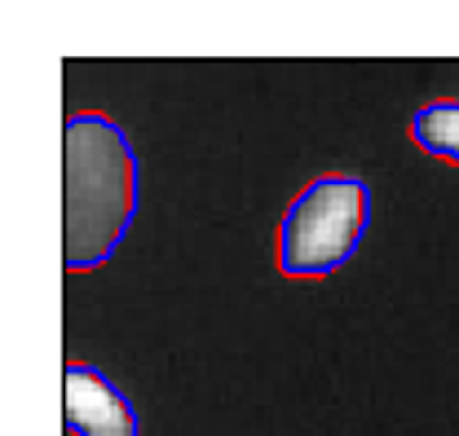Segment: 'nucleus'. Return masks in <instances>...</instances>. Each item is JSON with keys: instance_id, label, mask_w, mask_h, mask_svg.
<instances>
[{"instance_id": "nucleus-2", "label": "nucleus", "mask_w": 459, "mask_h": 436, "mask_svg": "<svg viewBox=\"0 0 459 436\" xmlns=\"http://www.w3.org/2000/svg\"><path fill=\"white\" fill-rule=\"evenodd\" d=\"M371 225V185L358 172H323L291 194L274 234V261L291 282H323L344 269Z\"/></svg>"}, {"instance_id": "nucleus-4", "label": "nucleus", "mask_w": 459, "mask_h": 436, "mask_svg": "<svg viewBox=\"0 0 459 436\" xmlns=\"http://www.w3.org/2000/svg\"><path fill=\"white\" fill-rule=\"evenodd\" d=\"M411 141L433 155V159H446L459 164V98L451 102H424V107L411 115Z\"/></svg>"}, {"instance_id": "nucleus-3", "label": "nucleus", "mask_w": 459, "mask_h": 436, "mask_svg": "<svg viewBox=\"0 0 459 436\" xmlns=\"http://www.w3.org/2000/svg\"><path fill=\"white\" fill-rule=\"evenodd\" d=\"M62 423L71 436H142L133 397L93 362L62 366Z\"/></svg>"}, {"instance_id": "nucleus-1", "label": "nucleus", "mask_w": 459, "mask_h": 436, "mask_svg": "<svg viewBox=\"0 0 459 436\" xmlns=\"http://www.w3.org/2000/svg\"><path fill=\"white\" fill-rule=\"evenodd\" d=\"M142 208V159L124 124L75 110L62 124V261L71 273L102 269Z\"/></svg>"}]
</instances>
